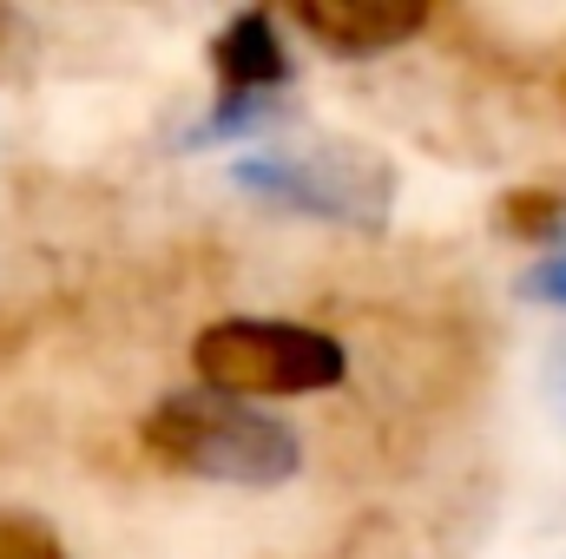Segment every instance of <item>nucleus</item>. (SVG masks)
<instances>
[{"instance_id":"1","label":"nucleus","mask_w":566,"mask_h":559,"mask_svg":"<svg viewBox=\"0 0 566 559\" xmlns=\"http://www.w3.org/2000/svg\"><path fill=\"white\" fill-rule=\"evenodd\" d=\"M139 441L151 461H165L178 474H198V481H231V487H283L303 467L296 428L264 415L244 395H224V389L165 395L139 421Z\"/></svg>"},{"instance_id":"2","label":"nucleus","mask_w":566,"mask_h":559,"mask_svg":"<svg viewBox=\"0 0 566 559\" xmlns=\"http://www.w3.org/2000/svg\"><path fill=\"white\" fill-rule=\"evenodd\" d=\"M191 362L205 389L264 402V395H323L349 376V349L310 323H271V316H224L198 329Z\"/></svg>"},{"instance_id":"3","label":"nucleus","mask_w":566,"mask_h":559,"mask_svg":"<svg viewBox=\"0 0 566 559\" xmlns=\"http://www.w3.org/2000/svg\"><path fill=\"white\" fill-rule=\"evenodd\" d=\"M231 178L258 198H271L283 211L303 218H343V224H382L396 204V165L369 145L349 139H316V145H283V151H258L238 158Z\"/></svg>"},{"instance_id":"4","label":"nucleus","mask_w":566,"mask_h":559,"mask_svg":"<svg viewBox=\"0 0 566 559\" xmlns=\"http://www.w3.org/2000/svg\"><path fill=\"white\" fill-rule=\"evenodd\" d=\"M290 20L329 46V53H349V60H369V53H389L402 40H416L428 27L422 0H296Z\"/></svg>"},{"instance_id":"5","label":"nucleus","mask_w":566,"mask_h":559,"mask_svg":"<svg viewBox=\"0 0 566 559\" xmlns=\"http://www.w3.org/2000/svg\"><path fill=\"white\" fill-rule=\"evenodd\" d=\"M211 73H218L224 99H271L277 86H290V60H283L277 20L271 13H238L231 27H218Z\"/></svg>"},{"instance_id":"6","label":"nucleus","mask_w":566,"mask_h":559,"mask_svg":"<svg viewBox=\"0 0 566 559\" xmlns=\"http://www.w3.org/2000/svg\"><path fill=\"white\" fill-rule=\"evenodd\" d=\"M494 218H501V231H507V238L541 244L547 257H560V244H566V191L521 184V191H507V198L494 204Z\"/></svg>"},{"instance_id":"7","label":"nucleus","mask_w":566,"mask_h":559,"mask_svg":"<svg viewBox=\"0 0 566 559\" xmlns=\"http://www.w3.org/2000/svg\"><path fill=\"white\" fill-rule=\"evenodd\" d=\"M0 559H66V547L40 514H7L0 507Z\"/></svg>"},{"instance_id":"8","label":"nucleus","mask_w":566,"mask_h":559,"mask_svg":"<svg viewBox=\"0 0 566 559\" xmlns=\"http://www.w3.org/2000/svg\"><path fill=\"white\" fill-rule=\"evenodd\" d=\"M277 119H283L277 93H271V99H218V113L198 126V139H244V133L277 126Z\"/></svg>"},{"instance_id":"9","label":"nucleus","mask_w":566,"mask_h":559,"mask_svg":"<svg viewBox=\"0 0 566 559\" xmlns=\"http://www.w3.org/2000/svg\"><path fill=\"white\" fill-rule=\"evenodd\" d=\"M521 296H527V303H547V309H566V251L560 257H541V264L521 277Z\"/></svg>"},{"instance_id":"10","label":"nucleus","mask_w":566,"mask_h":559,"mask_svg":"<svg viewBox=\"0 0 566 559\" xmlns=\"http://www.w3.org/2000/svg\"><path fill=\"white\" fill-rule=\"evenodd\" d=\"M547 395H554V409L566 415V336L554 342V356H547Z\"/></svg>"},{"instance_id":"11","label":"nucleus","mask_w":566,"mask_h":559,"mask_svg":"<svg viewBox=\"0 0 566 559\" xmlns=\"http://www.w3.org/2000/svg\"><path fill=\"white\" fill-rule=\"evenodd\" d=\"M560 99H566V80H560Z\"/></svg>"}]
</instances>
